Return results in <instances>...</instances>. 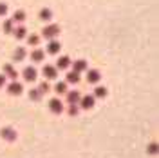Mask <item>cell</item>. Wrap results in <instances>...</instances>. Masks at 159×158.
<instances>
[{
  "mask_svg": "<svg viewBox=\"0 0 159 158\" xmlns=\"http://www.w3.org/2000/svg\"><path fill=\"white\" fill-rule=\"evenodd\" d=\"M157 149H159V147H157V144H155V142H152V144L148 145V154H150V156H155V154H157Z\"/></svg>",
  "mask_w": 159,
  "mask_h": 158,
  "instance_id": "9a60e30c",
  "label": "cell"
},
{
  "mask_svg": "<svg viewBox=\"0 0 159 158\" xmlns=\"http://www.w3.org/2000/svg\"><path fill=\"white\" fill-rule=\"evenodd\" d=\"M73 65H74V71H76V73H81V71L87 69V62H85V60H78V62H74Z\"/></svg>",
  "mask_w": 159,
  "mask_h": 158,
  "instance_id": "9c48e42d",
  "label": "cell"
},
{
  "mask_svg": "<svg viewBox=\"0 0 159 158\" xmlns=\"http://www.w3.org/2000/svg\"><path fill=\"white\" fill-rule=\"evenodd\" d=\"M24 78H26V82H33L36 78V69L34 67H26L24 69Z\"/></svg>",
  "mask_w": 159,
  "mask_h": 158,
  "instance_id": "277c9868",
  "label": "cell"
},
{
  "mask_svg": "<svg viewBox=\"0 0 159 158\" xmlns=\"http://www.w3.org/2000/svg\"><path fill=\"white\" fill-rule=\"evenodd\" d=\"M80 105L83 109H90L94 105V96H83V98H80Z\"/></svg>",
  "mask_w": 159,
  "mask_h": 158,
  "instance_id": "5b68a950",
  "label": "cell"
},
{
  "mask_svg": "<svg viewBox=\"0 0 159 158\" xmlns=\"http://www.w3.org/2000/svg\"><path fill=\"white\" fill-rule=\"evenodd\" d=\"M6 11H7V6L6 4H0V15H4Z\"/></svg>",
  "mask_w": 159,
  "mask_h": 158,
  "instance_id": "4316f807",
  "label": "cell"
},
{
  "mask_svg": "<svg viewBox=\"0 0 159 158\" xmlns=\"http://www.w3.org/2000/svg\"><path fill=\"white\" fill-rule=\"evenodd\" d=\"M29 96H31V100H40L42 98V91H40V89H34V91L29 93Z\"/></svg>",
  "mask_w": 159,
  "mask_h": 158,
  "instance_id": "e0dca14e",
  "label": "cell"
},
{
  "mask_svg": "<svg viewBox=\"0 0 159 158\" xmlns=\"http://www.w3.org/2000/svg\"><path fill=\"white\" fill-rule=\"evenodd\" d=\"M40 18H42V20H49V18H51V11H49V9L40 11Z\"/></svg>",
  "mask_w": 159,
  "mask_h": 158,
  "instance_id": "ac0fdd59",
  "label": "cell"
},
{
  "mask_svg": "<svg viewBox=\"0 0 159 158\" xmlns=\"http://www.w3.org/2000/svg\"><path fill=\"white\" fill-rule=\"evenodd\" d=\"M26 56V51L24 49H16V53H15V60H22Z\"/></svg>",
  "mask_w": 159,
  "mask_h": 158,
  "instance_id": "ffe728a7",
  "label": "cell"
},
{
  "mask_svg": "<svg viewBox=\"0 0 159 158\" xmlns=\"http://www.w3.org/2000/svg\"><path fill=\"white\" fill-rule=\"evenodd\" d=\"M43 75L47 76V78H56L58 71L54 69V65H45V67H43Z\"/></svg>",
  "mask_w": 159,
  "mask_h": 158,
  "instance_id": "52a82bcc",
  "label": "cell"
},
{
  "mask_svg": "<svg viewBox=\"0 0 159 158\" xmlns=\"http://www.w3.org/2000/svg\"><path fill=\"white\" fill-rule=\"evenodd\" d=\"M31 56H33L34 62H40V60H43V51H42V49H34Z\"/></svg>",
  "mask_w": 159,
  "mask_h": 158,
  "instance_id": "5bb4252c",
  "label": "cell"
},
{
  "mask_svg": "<svg viewBox=\"0 0 159 158\" xmlns=\"http://www.w3.org/2000/svg\"><path fill=\"white\" fill-rule=\"evenodd\" d=\"M58 31H60V27L58 26H54V24H51V26H47L43 29V36H47V38H54L56 35H58Z\"/></svg>",
  "mask_w": 159,
  "mask_h": 158,
  "instance_id": "7a4b0ae2",
  "label": "cell"
},
{
  "mask_svg": "<svg viewBox=\"0 0 159 158\" xmlns=\"http://www.w3.org/2000/svg\"><path fill=\"white\" fill-rule=\"evenodd\" d=\"M96 96H100V98H103L105 95H107V89L105 87H96V93H94Z\"/></svg>",
  "mask_w": 159,
  "mask_h": 158,
  "instance_id": "d6986e66",
  "label": "cell"
},
{
  "mask_svg": "<svg viewBox=\"0 0 159 158\" xmlns=\"http://www.w3.org/2000/svg\"><path fill=\"white\" fill-rule=\"evenodd\" d=\"M49 107H51V111H53V113H56V115L63 111V105H62V102H60L58 98H53V100L49 102Z\"/></svg>",
  "mask_w": 159,
  "mask_h": 158,
  "instance_id": "3957f363",
  "label": "cell"
},
{
  "mask_svg": "<svg viewBox=\"0 0 159 158\" xmlns=\"http://www.w3.org/2000/svg\"><path fill=\"white\" fill-rule=\"evenodd\" d=\"M73 62L69 60V56H62L60 60H58V64H56V67H60V69H67Z\"/></svg>",
  "mask_w": 159,
  "mask_h": 158,
  "instance_id": "ba28073f",
  "label": "cell"
},
{
  "mask_svg": "<svg viewBox=\"0 0 159 158\" xmlns=\"http://www.w3.org/2000/svg\"><path fill=\"white\" fill-rule=\"evenodd\" d=\"M78 80H80V73H76V71H73V73H69V75H67V82L76 84Z\"/></svg>",
  "mask_w": 159,
  "mask_h": 158,
  "instance_id": "4fadbf2b",
  "label": "cell"
},
{
  "mask_svg": "<svg viewBox=\"0 0 159 158\" xmlns=\"http://www.w3.org/2000/svg\"><path fill=\"white\" fill-rule=\"evenodd\" d=\"M4 80H6L4 76H0V85H2V84H4Z\"/></svg>",
  "mask_w": 159,
  "mask_h": 158,
  "instance_id": "83f0119b",
  "label": "cell"
},
{
  "mask_svg": "<svg viewBox=\"0 0 159 158\" xmlns=\"http://www.w3.org/2000/svg\"><path fill=\"white\" fill-rule=\"evenodd\" d=\"M87 80H89L90 84H96V82L100 80V73H98V71H90V73L87 75Z\"/></svg>",
  "mask_w": 159,
  "mask_h": 158,
  "instance_id": "8fae6325",
  "label": "cell"
},
{
  "mask_svg": "<svg viewBox=\"0 0 159 158\" xmlns=\"http://www.w3.org/2000/svg\"><path fill=\"white\" fill-rule=\"evenodd\" d=\"M67 113H69L71 116H76V115H78V107H76L74 104H71V107H69V111H67Z\"/></svg>",
  "mask_w": 159,
  "mask_h": 158,
  "instance_id": "44dd1931",
  "label": "cell"
},
{
  "mask_svg": "<svg viewBox=\"0 0 159 158\" xmlns=\"http://www.w3.org/2000/svg\"><path fill=\"white\" fill-rule=\"evenodd\" d=\"M47 51H49L51 55L58 53V51H60V44H58V42H49V46H47Z\"/></svg>",
  "mask_w": 159,
  "mask_h": 158,
  "instance_id": "7c38bea8",
  "label": "cell"
},
{
  "mask_svg": "<svg viewBox=\"0 0 159 158\" xmlns=\"http://www.w3.org/2000/svg\"><path fill=\"white\" fill-rule=\"evenodd\" d=\"M38 42H40V36H36V35H31V36H29V44H33V46H36Z\"/></svg>",
  "mask_w": 159,
  "mask_h": 158,
  "instance_id": "7402d4cb",
  "label": "cell"
},
{
  "mask_svg": "<svg viewBox=\"0 0 159 158\" xmlns=\"http://www.w3.org/2000/svg\"><path fill=\"white\" fill-rule=\"evenodd\" d=\"M7 91H9L11 95H20V93H22V84H18V82H11V84L7 85Z\"/></svg>",
  "mask_w": 159,
  "mask_h": 158,
  "instance_id": "8992f818",
  "label": "cell"
},
{
  "mask_svg": "<svg viewBox=\"0 0 159 158\" xmlns=\"http://www.w3.org/2000/svg\"><path fill=\"white\" fill-rule=\"evenodd\" d=\"M56 91H58V93H63V91H65V84H63V82L56 85Z\"/></svg>",
  "mask_w": 159,
  "mask_h": 158,
  "instance_id": "484cf974",
  "label": "cell"
},
{
  "mask_svg": "<svg viewBox=\"0 0 159 158\" xmlns=\"http://www.w3.org/2000/svg\"><path fill=\"white\" fill-rule=\"evenodd\" d=\"M4 71H6V75H7V76H11V78H15V76H16V71L13 69L11 65H4Z\"/></svg>",
  "mask_w": 159,
  "mask_h": 158,
  "instance_id": "2e32d148",
  "label": "cell"
},
{
  "mask_svg": "<svg viewBox=\"0 0 159 158\" xmlns=\"http://www.w3.org/2000/svg\"><path fill=\"white\" fill-rule=\"evenodd\" d=\"M67 100H69V104H76V102H80V93L71 91L69 95H67Z\"/></svg>",
  "mask_w": 159,
  "mask_h": 158,
  "instance_id": "30bf717a",
  "label": "cell"
},
{
  "mask_svg": "<svg viewBox=\"0 0 159 158\" xmlns=\"http://www.w3.org/2000/svg\"><path fill=\"white\" fill-rule=\"evenodd\" d=\"M4 29H6L7 33H9V31L13 29V20H7V22H6V26H4Z\"/></svg>",
  "mask_w": 159,
  "mask_h": 158,
  "instance_id": "cb8c5ba5",
  "label": "cell"
},
{
  "mask_svg": "<svg viewBox=\"0 0 159 158\" xmlns=\"http://www.w3.org/2000/svg\"><path fill=\"white\" fill-rule=\"evenodd\" d=\"M0 136H2L6 142H15L16 140V131L11 129V127H4L2 131H0Z\"/></svg>",
  "mask_w": 159,
  "mask_h": 158,
  "instance_id": "6da1fadb",
  "label": "cell"
},
{
  "mask_svg": "<svg viewBox=\"0 0 159 158\" xmlns=\"http://www.w3.org/2000/svg\"><path fill=\"white\" fill-rule=\"evenodd\" d=\"M24 16H26V15H24V11H18V13L15 15V20H24Z\"/></svg>",
  "mask_w": 159,
  "mask_h": 158,
  "instance_id": "d4e9b609",
  "label": "cell"
},
{
  "mask_svg": "<svg viewBox=\"0 0 159 158\" xmlns=\"http://www.w3.org/2000/svg\"><path fill=\"white\" fill-rule=\"evenodd\" d=\"M15 35H16L18 38H22V36L26 35V29H24V27H20V29H16V31H15Z\"/></svg>",
  "mask_w": 159,
  "mask_h": 158,
  "instance_id": "603a6c76",
  "label": "cell"
}]
</instances>
